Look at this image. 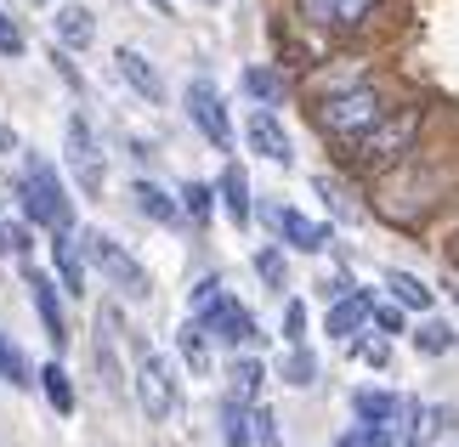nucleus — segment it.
Masks as SVG:
<instances>
[{
	"label": "nucleus",
	"mask_w": 459,
	"mask_h": 447,
	"mask_svg": "<svg viewBox=\"0 0 459 447\" xmlns=\"http://www.w3.org/2000/svg\"><path fill=\"white\" fill-rule=\"evenodd\" d=\"M210 199H216V193H210L204 182H187V187H182V210H187L193 221H204V216H210Z\"/></svg>",
	"instance_id": "7c9ffc66"
},
{
	"label": "nucleus",
	"mask_w": 459,
	"mask_h": 447,
	"mask_svg": "<svg viewBox=\"0 0 459 447\" xmlns=\"http://www.w3.org/2000/svg\"><path fill=\"white\" fill-rule=\"evenodd\" d=\"M221 442L227 447H250V402H238V397L221 402Z\"/></svg>",
	"instance_id": "aec40b11"
},
{
	"label": "nucleus",
	"mask_w": 459,
	"mask_h": 447,
	"mask_svg": "<svg viewBox=\"0 0 459 447\" xmlns=\"http://www.w3.org/2000/svg\"><path fill=\"white\" fill-rule=\"evenodd\" d=\"M244 91H250L261 108H278V102H284V80H278L273 68L255 63V68H244Z\"/></svg>",
	"instance_id": "4be33fe9"
},
{
	"label": "nucleus",
	"mask_w": 459,
	"mask_h": 447,
	"mask_svg": "<svg viewBox=\"0 0 459 447\" xmlns=\"http://www.w3.org/2000/svg\"><path fill=\"white\" fill-rule=\"evenodd\" d=\"M199 329H204L210 340H221V346H233V351H238V346H255V340H261L255 317L244 312L233 295H221V289H216V295H210L204 306H199Z\"/></svg>",
	"instance_id": "0eeeda50"
},
{
	"label": "nucleus",
	"mask_w": 459,
	"mask_h": 447,
	"mask_svg": "<svg viewBox=\"0 0 459 447\" xmlns=\"http://www.w3.org/2000/svg\"><path fill=\"white\" fill-rule=\"evenodd\" d=\"M114 68L126 74V85H131L136 97H148V102H165V80H159V68H153V63H148L136 46H119V51H114Z\"/></svg>",
	"instance_id": "ddd939ff"
},
{
	"label": "nucleus",
	"mask_w": 459,
	"mask_h": 447,
	"mask_svg": "<svg viewBox=\"0 0 459 447\" xmlns=\"http://www.w3.org/2000/svg\"><path fill=\"white\" fill-rule=\"evenodd\" d=\"M420 108H397V114H380L368 131L351 142L358 148V165H368V170H380V165H397L403 153L414 148V136H420Z\"/></svg>",
	"instance_id": "20e7f679"
},
{
	"label": "nucleus",
	"mask_w": 459,
	"mask_h": 447,
	"mask_svg": "<svg viewBox=\"0 0 459 447\" xmlns=\"http://www.w3.org/2000/svg\"><path fill=\"white\" fill-rule=\"evenodd\" d=\"M148 6H153V12H170V0H148Z\"/></svg>",
	"instance_id": "e433bc0d"
},
{
	"label": "nucleus",
	"mask_w": 459,
	"mask_h": 447,
	"mask_svg": "<svg viewBox=\"0 0 459 447\" xmlns=\"http://www.w3.org/2000/svg\"><path fill=\"white\" fill-rule=\"evenodd\" d=\"M368 323H375L380 334H403V312L397 306H368Z\"/></svg>",
	"instance_id": "f704fd0d"
},
{
	"label": "nucleus",
	"mask_w": 459,
	"mask_h": 447,
	"mask_svg": "<svg viewBox=\"0 0 459 447\" xmlns=\"http://www.w3.org/2000/svg\"><path fill=\"white\" fill-rule=\"evenodd\" d=\"M17 199H23L29 221H40L51 232H74V199H68V187L57 182V170L46 159H29L23 182H17Z\"/></svg>",
	"instance_id": "f257e3e1"
},
{
	"label": "nucleus",
	"mask_w": 459,
	"mask_h": 447,
	"mask_svg": "<svg viewBox=\"0 0 459 447\" xmlns=\"http://www.w3.org/2000/svg\"><path fill=\"white\" fill-rule=\"evenodd\" d=\"M312 380H317L312 351L307 346H290V357H284V385H312Z\"/></svg>",
	"instance_id": "bb28decb"
},
{
	"label": "nucleus",
	"mask_w": 459,
	"mask_h": 447,
	"mask_svg": "<svg viewBox=\"0 0 459 447\" xmlns=\"http://www.w3.org/2000/svg\"><path fill=\"white\" fill-rule=\"evenodd\" d=\"M380 114H385V97L375 91V85H351V91H334V97L317 102V131L351 148V142H358Z\"/></svg>",
	"instance_id": "f03ea898"
},
{
	"label": "nucleus",
	"mask_w": 459,
	"mask_h": 447,
	"mask_svg": "<svg viewBox=\"0 0 459 447\" xmlns=\"http://www.w3.org/2000/svg\"><path fill=\"white\" fill-rule=\"evenodd\" d=\"M307 329V306H301V300H290V306H284V340H290V346H301V334Z\"/></svg>",
	"instance_id": "473e14b6"
},
{
	"label": "nucleus",
	"mask_w": 459,
	"mask_h": 447,
	"mask_svg": "<svg viewBox=\"0 0 459 447\" xmlns=\"http://www.w3.org/2000/svg\"><path fill=\"white\" fill-rule=\"evenodd\" d=\"M0 380H12V385H29V363H23V351H17L6 334H0Z\"/></svg>",
	"instance_id": "cd10ccee"
},
{
	"label": "nucleus",
	"mask_w": 459,
	"mask_h": 447,
	"mask_svg": "<svg viewBox=\"0 0 459 447\" xmlns=\"http://www.w3.org/2000/svg\"><path fill=\"white\" fill-rule=\"evenodd\" d=\"M267 216H273V227H278V232H284V244L307 249V255H317V249H329V227H324V221H307L301 210H284V204H273Z\"/></svg>",
	"instance_id": "f8f14e48"
},
{
	"label": "nucleus",
	"mask_w": 459,
	"mask_h": 447,
	"mask_svg": "<svg viewBox=\"0 0 459 447\" xmlns=\"http://www.w3.org/2000/svg\"><path fill=\"white\" fill-rule=\"evenodd\" d=\"M51 261H57V278L68 295H85V255L74 249V238L68 232H51Z\"/></svg>",
	"instance_id": "f3484780"
},
{
	"label": "nucleus",
	"mask_w": 459,
	"mask_h": 447,
	"mask_svg": "<svg viewBox=\"0 0 459 447\" xmlns=\"http://www.w3.org/2000/svg\"><path fill=\"white\" fill-rule=\"evenodd\" d=\"M176 346H182V357H187V363H193V368H199V374L210 368V334H204L199 323H187L182 334H176Z\"/></svg>",
	"instance_id": "a878e982"
},
{
	"label": "nucleus",
	"mask_w": 459,
	"mask_h": 447,
	"mask_svg": "<svg viewBox=\"0 0 459 447\" xmlns=\"http://www.w3.org/2000/svg\"><path fill=\"white\" fill-rule=\"evenodd\" d=\"M17 51H23V29H17L6 12H0V57H17Z\"/></svg>",
	"instance_id": "72a5a7b5"
},
{
	"label": "nucleus",
	"mask_w": 459,
	"mask_h": 447,
	"mask_svg": "<svg viewBox=\"0 0 459 447\" xmlns=\"http://www.w3.org/2000/svg\"><path fill=\"white\" fill-rule=\"evenodd\" d=\"M227 380H233V397H238V402H255V391H261V380H267V368H261L255 357H233Z\"/></svg>",
	"instance_id": "5701e85b"
},
{
	"label": "nucleus",
	"mask_w": 459,
	"mask_h": 447,
	"mask_svg": "<svg viewBox=\"0 0 459 447\" xmlns=\"http://www.w3.org/2000/svg\"><path fill=\"white\" fill-rule=\"evenodd\" d=\"M63 159H68V170H74V182L85 199H97L102 193V148H97V136H91V119L85 114H68V131H63Z\"/></svg>",
	"instance_id": "39448f33"
},
{
	"label": "nucleus",
	"mask_w": 459,
	"mask_h": 447,
	"mask_svg": "<svg viewBox=\"0 0 459 447\" xmlns=\"http://www.w3.org/2000/svg\"><path fill=\"white\" fill-rule=\"evenodd\" d=\"M80 249H85V261H91L97 272L108 278V283H114V289L126 295V300H148V295H153V283H148V266L136 261L126 244H114L108 232H80Z\"/></svg>",
	"instance_id": "7ed1b4c3"
},
{
	"label": "nucleus",
	"mask_w": 459,
	"mask_h": 447,
	"mask_svg": "<svg viewBox=\"0 0 459 447\" xmlns=\"http://www.w3.org/2000/svg\"><path fill=\"white\" fill-rule=\"evenodd\" d=\"M23 283H29V295H34V312H40V323H46V334H51V346H68V317H63V306H57V283H51L46 272H23Z\"/></svg>",
	"instance_id": "9b49d317"
},
{
	"label": "nucleus",
	"mask_w": 459,
	"mask_h": 447,
	"mask_svg": "<svg viewBox=\"0 0 459 447\" xmlns=\"http://www.w3.org/2000/svg\"><path fill=\"white\" fill-rule=\"evenodd\" d=\"M51 40L68 46V51H85V46L97 40V17L85 12V6H74V0H68V6L51 12Z\"/></svg>",
	"instance_id": "4468645a"
},
{
	"label": "nucleus",
	"mask_w": 459,
	"mask_h": 447,
	"mask_svg": "<svg viewBox=\"0 0 459 447\" xmlns=\"http://www.w3.org/2000/svg\"><path fill=\"white\" fill-rule=\"evenodd\" d=\"M414 346L426 351V357H443V351H454V329L448 323H426V329L414 334Z\"/></svg>",
	"instance_id": "c85d7f7f"
},
{
	"label": "nucleus",
	"mask_w": 459,
	"mask_h": 447,
	"mask_svg": "<svg viewBox=\"0 0 459 447\" xmlns=\"http://www.w3.org/2000/svg\"><path fill=\"white\" fill-rule=\"evenodd\" d=\"M368 306H375V295H363V289L341 295V300L329 306V334H334V340H351V334L368 323Z\"/></svg>",
	"instance_id": "2eb2a0df"
},
{
	"label": "nucleus",
	"mask_w": 459,
	"mask_h": 447,
	"mask_svg": "<svg viewBox=\"0 0 459 447\" xmlns=\"http://www.w3.org/2000/svg\"><path fill=\"white\" fill-rule=\"evenodd\" d=\"M255 272H261V283H267V289H284L290 283V266H284V249H255Z\"/></svg>",
	"instance_id": "393cba45"
},
{
	"label": "nucleus",
	"mask_w": 459,
	"mask_h": 447,
	"mask_svg": "<svg viewBox=\"0 0 459 447\" xmlns=\"http://www.w3.org/2000/svg\"><path fill=\"white\" fill-rule=\"evenodd\" d=\"M6 249H12V232H6V227H0V255H6Z\"/></svg>",
	"instance_id": "c9c22d12"
},
{
	"label": "nucleus",
	"mask_w": 459,
	"mask_h": 447,
	"mask_svg": "<svg viewBox=\"0 0 459 447\" xmlns=\"http://www.w3.org/2000/svg\"><path fill=\"white\" fill-rule=\"evenodd\" d=\"M40 391H46V402L57 408V414H74V385H68L63 363H46L40 368Z\"/></svg>",
	"instance_id": "b1692460"
},
{
	"label": "nucleus",
	"mask_w": 459,
	"mask_h": 447,
	"mask_svg": "<svg viewBox=\"0 0 459 447\" xmlns=\"http://www.w3.org/2000/svg\"><path fill=\"white\" fill-rule=\"evenodd\" d=\"M131 204L143 210L148 221H159V227H170L176 216H182V204H176L165 187H153V182H131Z\"/></svg>",
	"instance_id": "6ab92c4d"
},
{
	"label": "nucleus",
	"mask_w": 459,
	"mask_h": 447,
	"mask_svg": "<svg viewBox=\"0 0 459 447\" xmlns=\"http://www.w3.org/2000/svg\"><path fill=\"white\" fill-rule=\"evenodd\" d=\"M385 0H301V12L324 29H363Z\"/></svg>",
	"instance_id": "1a4fd4ad"
},
{
	"label": "nucleus",
	"mask_w": 459,
	"mask_h": 447,
	"mask_svg": "<svg viewBox=\"0 0 459 447\" xmlns=\"http://www.w3.org/2000/svg\"><path fill=\"white\" fill-rule=\"evenodd\" d=\"M216 193H221L227 221H233V227H250V176H244V165H227Z\"/></svg>",
	"instance_id": "dca6fc26"
},
{
	"label": "nucleus",
	"mask_w": 459,
	"mask_h": 447,
	"mask_svg": "<svg viewBox=\"0 0 459 447\" xmlns=\"http://www.w3.org/2000/svg\"><path fill=\"white\" fill-rule=\"evenodd\" d=\"M136 402H143V414L159 425V419H170L176 408H182V391H176V374L170 363L159 351H143L136 357Z\"/></svg>",
	"instance_id": "423d86ee"
},
{
	"label": "nucleus",
	"mask_w": 459,
	"mask_h": 447,
	"mask_svg": "<svg viewBox=\"0 0 459 447\" xmlns=\"http://www.w3.org/2000/svg\"><path fill=\"white\" fill-rule=\"evenodd\" d=\"M385 289H392L397 306H409V312H431V289H426V283H420L414 272H392V278H385Z\"/></svg>",
	"instance_id": "412c9836"
},
{
	"label": "nucleus",
	"mask_w": 459,
	"mask_h": 447,
	"mask_svg": "<svg viewBox=\"0 0 459 447\" xmlns=\"http://www.w3.org/2000/svg\"><path fill=\"white\" fill-rule=\"evenodd\" d=\"M187 119L204 131L210 148H221V153L233 148V119H227V102H221V91L210 80H193L187 85Z\"/></svg>",
	"instance_id": "6e6552de"
},
{
	"label": "nucleus",
	"mask_w": 459,
	"mask_h": 447,
	"mask_svg": "<svg viewBox=\"0 0 459 447\" xmlns=\"http://www.w3.org/2000/svg\"><path fill=\"white\" fill-rule=\"evenodd\" d=\"M250 425H255V431H250V447H278V419L267 414V408H255Z\"/></svg>",
	"instance_id": "2f4dec72"
},
{
	"label": "nucleus",
	"mask_w": 459,
	"mask_h": 447,
	"mask_svg": "<svg viewBox=\"0 0 459 447\" xmlns=\"http://www.w3.org/2000/svg\"><path fill=\"white\" fill-rule=\"evenodd\" d=\"M244 136H250V148H255L261 159H273V165H290V159H295L290 131L278 125V114H273V108H255V114H250V125H244Z\"/></svg>",
	"instance_id": "9d476101"
},
{
	"label": "nucleus",
	"mask_w": 459,
	"mask_h": 447,
	"mask_svg": "<svg viewBox=\"0 0 459 447\" xmlns=\"http://www.w3.org/2000/svg\"><path fill=\"white\" fill-rule=\"evenodd\" d=\"M351 414L363 425H397L403 419V397H392V391H358V397H351Z\"/></svg>",
	"instance_id": "a211bd4d"
},
{
	"label": "nucleus",
	"mask_w": 459,
	"mask_h": 447,
	"mask_svg": "<svg viewBox=\"0 0 459 447\" xmlns=\"http://www.w3.org/2000/svg\"><path fill=\"white\" fill-rule=\"evenodd\" d=\"M312 187H317V193H324V199H329V210H334V216H346V221H351V216H358V204H351V199H346V187H341V182H329V176H317V182H312Z\"/></svg>",
	"instance_id": "c756f323"
}]
</instances>
